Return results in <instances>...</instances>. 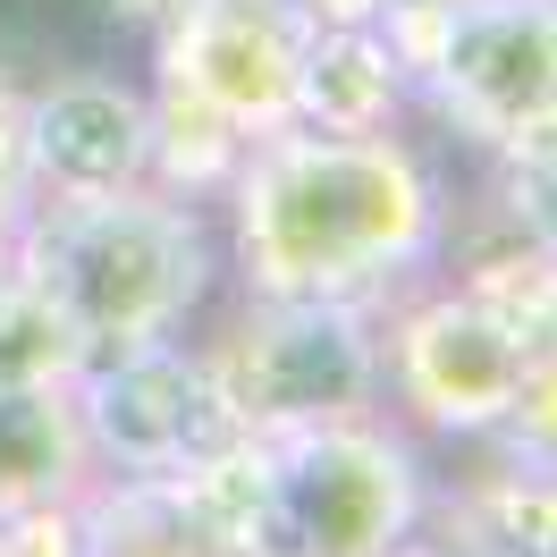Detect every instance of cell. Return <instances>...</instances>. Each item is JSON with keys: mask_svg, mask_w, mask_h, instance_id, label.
<instances>
[{"mask_svg": "<svg viewBox=\"0 0 557 557\" xmlns=\"http://www.w3.org/2000/svg\"><path fill=\"white\" fill-rule=\"evenodd\" d=\"M431 448L397 414H338L262 440V557L414 549Z\"/></svg>", "mask_w": 557, "mask_h": 557, "instance_id": "cell-6", "label": "cell"}, {"mask_svg": "<svg viewBox=\"0 0 557 557\" xmlns=\"http://www.w3.org/2000/svg\"><path fill=\"white\" fill-rule=\"evenodd\" d=\"M177 9H186V0H85V17L102 26V42L127 51V60H136V42L152 35V26H170Z\"/></svg>", "mask_w": 557, "mask_h": 557, "instance_id": "cell-15", "label": "cell"}, {"mask_svg": "<svg viewBox=\"0 0 557 557\" xmlns=\"http://www.w3.org/2000/svg\"><path fill=\"white\" fill-rule=\"evenodd\" d=\"M69 406L85 431V456H94V482H170L186 465L220 456L228 440H245L195 330L152 338V347L85 355L69 381Z\"/></svg>", "mask_w": 557, "mask_h": 557, "instance_id": "cell-7", "label": "cell"}, {"mask_svg": "<svg viewBox=\"0 0 557 557\" xmlns=\"http://www.w3.org/2000/svg\"><path fill=\"white\" fill-rule=\"evenodd\" d=\"M397 9H431V0H388V17H397Z\"/></svg>", "mask_w": 557, "mask_h": 557, "instance_id": "cell-17", "label": "cell"}, {"mask_svg": "<svg viewBox=\"0 0 557 557\" xmlns=\"http://www.w3.org/2000/svg\"><path fill=\"white\" fill-rule=\"evenodd\" d=\"M76 363H85V338L69 330V313H60L35 278L0 253V381H17V388H69Z\"/></svg>", "mask_w": 557, "mask_h": 557, "instance_id": "cell-14", "label": "cell"}, {"mask_svg": "<svg viewBox=\"0 0 557 557\" xmlns=\"http://www.w3.org/2000/svg\"><path fill=\"white\" fill-rule=\"evenodd\" d=\"M305 17H388V0H305Z\"/></svg>", "mask_w": 557, "mask_h": 557, "instance_id": "cell-16", "label": "cell"}, {"mask_svg": "<svg viewBox=\"0 0 557 557\" xmlns=\"http://www.w3.org/2000/svg\"><path fill=\"white\" fill-rule=\"evenodd\" d=\"M195 338L211 355V381L228 397L245 440L305 431L338 414H388L381 406V338L363 305L338 296H271V287H228L203 305Z\"/></svg>", "mask_w": 557, "mask_h": 557, "instance_id": "cell-5", "label": "cell"}, {"mask_svg": "<svg viewBox=\"0 0 557 557\" xmlns=\"http://www.w3.org/2000/svg\"><path fill=\"white\" fill-rule=\"evenodd\" d=\"M388 35L414 76V127L456 161L557 152V0H431Z\"/></svg>", "mask_w": 557, "mask_h": 557, "instance_id": "cell-3", "label": "cell"}, {"mask_svg": "<svg viewBox=\"0 0 557 557\" xmlns=\"http://www.w3.org/2000/svg\"><path fill=\"white\" fill-rule=\"evenodd\" d=\"M557 541V465L456 440L431 448V498H422L414 549H473V557H549Z\"/></svg>", "mask_w": 557, "mask_h": 557, "instance_id": "cell-10", "label": "cell"}, {"mask_svg": "<svg viewBox=\"0 0 557 557\" xmlns=\"http://www.w3.org/2000/svg\"><path fill=\"white\" fill-rule=\"evenodd\" d=\"M296 119L338 127V136L414 127V76L388 17H313L305 60H296Z\"/></svg>", "mask_w": 557, "mask_h": 557, "instance_id": "cell-11", "label": "cell"}, {"mask_svg": "<svg viewBox=\"0 0 557 557\" xmlns=\"http://www.w3.org/2000/svg\"><path fill=\"white\" fill-rule=\"evenodd\" d=\"M85 482H94V456H85V431H76L69 388L0 381V516L76 498Z\"/></svg>", "mask_w": 557, "mask_h": 557, "instance_id": "cell-12", "label": "cell"}, {"mask_svg": "<svg viewBox=\"0 0 557 557\" xmlns=\"http://www.w3.org/2000/svg\"><path fill=\"white\" fill-rule=\"evenodd\" d=\"M305 0H186L170 26L136 42V69L170 94H195L245 136L296 119V60H305Z\"/></svg>", "mask_w": 557, "mask_h": 557, "instance_id": "cell-9", "label": "cell"}, {"mask_svg": "<svg viewBox=\"0 0 557 557\" xmlns=\"http://www.w3.org/2000/svg\"><path fill=\"white\" fill-rule=\"evenodd\" d=\"M372 338H381V406L422 448L490 440L507 406L532 388V372L557 363V330L490 305L482 287L448 271L397 287L372 313Z\"/></svg>", "mask_w": 557, "mask_h": 557, "instance_id": "cell-4", "label": "cell"}, {"mask_svg": "<svg viewBox=\"0 0 557 557\" xmlns=\"http://www.w3.org/2000/svg\"><path fill=\"white\" fill-rule=\"evenodd\" d=\"M9 262L69 313L85 355L152 347L195 330L220 296V220L161 186L76 195V203H26Z\"/></svg>", "mask_w": 557, "mask_h": 557, "instance_id": "cell-2", "label": "cell"}, {"mask_svg": "<svg viewBox=\"0 0 557 557\" xmlns=\"http://www.w3.org/2000/svg\"><path fill=\"white\" fill-rule=\"evenodd\" d=\"M144 102H152V186L161 195H186V203H220V186L237 177L245 161V127H228L220 110H203L195 94H170L144 76Z\"/></svg>", "mask_w": 557, "mask_h": 557, "instance_id": "cell-13", "label": "cell"}, {"mask_svg": "<svg viewBox=\"0 0 557 557\" xmlns=\"http://www.w3.org/2000/svg\"><path fill=\"white\" fill-rule=\"evenodd\" d=\"M17 170L35 203H76V195H119L152 186V102L144 69L119 51H69L35 76L17 110Z\"/></svg>", "mask_w": 557, "mask_h": 557, "instance_id": "cell-8", "label": "cell"}, {"mask_svg": "<svg viewBox=\"0 0 557 557\" xmlns=\"http://www.w3.org/2000/svg\"><path fill=\"white\" fill-rule=\"evenodd\" d=\"M220 271L228 287L338 296L381 313L397 287L440 271L456 228V152L422 127H305L287 119L245 144L220 186Z\"/></svg>", "mask_w": 557, "mask_h": 557, "instance_id": "cell-1", "label": "cell"}]
</instances>
